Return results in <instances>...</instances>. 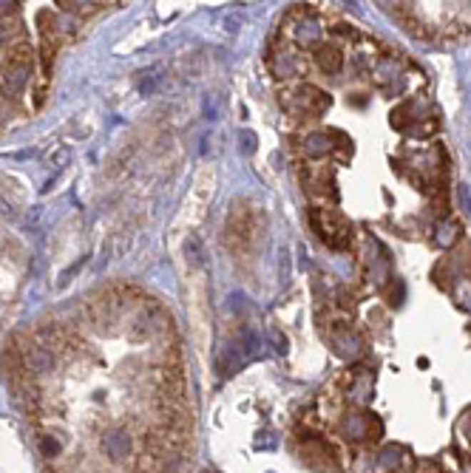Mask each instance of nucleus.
Here are the masks:
<instances>
[{
  "instance_id": "obj_2",
  "label": "nucleus",
  "mask_w": 471,
  "mask_h": 473,
  "mask_svg": "<svg viewBox=\"0 0 471 473\" xmlns=\"http://www.w3.org/2000/svg\"><path fill=\"white\" fill-rule=\"evenodd\" d=\"M310 224L315 227V233L324 238L330 246L344 249L350 244V227L344 224L341 216L327 213V210H310Z\"/></svg>"
},
{
  "instance_id": "obj_4",
  "label": "nucleus",
  "mask_w": 471,
  "mask_h": 473,
  "mask_svg": "<svg viewBox=\"0 0 471 473\" xmlns=\"http://www.w3.org/2000/svg\"><path fill=\"white\" fill-rule=\"evenodd\" d=\"M341 434L347 437V440H353V442H363V440H378L380 437V422L378 420H372L369 414H347L344 420H341Z\"/></svg>"
},
{
  "instance_id": "obj_9",
  "label": "nucleus",
  "mask_w": 471,
  "mask_h": 473,
  "mask_svg": "<svg viewBox=\"0 0 471 473\" xmlns=\"http://www.w3.org/2000/svg\"><path fill=\"white\" fill-rule=\"evenodd\" d=\"M37 442H40V454L46 459H57L63 454V437H57V434H43Z\"/></svg>"
},
{
  "instance_id": "obj_12",
  "label": "nucleus",
  "mask_w": 471,
  "mask_h": 473,
  "mask_svg": "<svg viewBox=\"0 0 471 473\" xmlns=\"http://www.w3.org/2000/svg\"><path fill=\"white\" fill-rule=\"evenodd\" d=\"M460 428H463V437L469 440V445H471V414H469V417H466V422H463Z\"/></svg>"
},
{
  "instance_id": "obj_5",
  "label": "nucleus",
  "mask_w": 471,
  "mask_h": 473,
  "mask_svg": "<svg viewBox=\"0 0 471 473\" xmlns=\"http://www.w3.org/2000/svg\"><path fill=\"white\" fill-rule=\"evenodd\" d=\"M103 454L111 462H125L133 457V437L125 428H111L103 434Z\"/></svg>"
},
{
  "instance_id": "obj_1",
  "label": "nucleus",
  "mask_w": 471,
  "mask_h": 473,
  "mask_svg": "<svg viewBox=\"0 0 471 473\" xmlns=\"http://www.w3.org/2000/svg\"><path fill=\"white\" fill-rule=\"evenodd\" d=\"M31 74V63H29V48H17L3 66H0V94L6 97H17Z\"/></svg>"
},
{
  "instance_id": "obj_13",
  "label": "nucleus",
  "mask_w": 471,
  "mask_h": 473,
  "mask_svg": "<svg viewBox=\"0 0 471 473\" xmlns=\"http://www.w3.org/2000/svg\"><path fill=\"white\" fill-rule=\"evenodd\" d=\"M6 37H9V28H6V20H0V46L6 43Z\"/></svg>"
},
{
  "instance_id": "obj_3",
  "label": "nucleus",
  "mask_w": 471,
  "mask_h": 473,
  "mask_svg": "<svg viewBox=\"0 0 471 473\" xmlns=\"http://www.w3.org/2000/svg\"><path fill=\"white\" fill-rule=\"evenodd\" d=\"M284 108L295 114H321L324 108H330V97L313 85H298L284 94Z\"/></svg>"
},
{
  "instance_id": "obj_10",
  "label": "nucleus",
  "mask_w": 471,
  "mask_h": 473,
  "mask_svg": "<svg viewBox=\"0 0 471 473\" xmlns=\"http://www.w3.org/2000/svg\"><path fill=\"white\" fill-rule=\"evenodd\" d=\"M437 241H440L443 246L455 244V241H457V224H452V222H449V224H443V227L437 230Z\"/></svg>"
},
{
  "instance_id": "obj_6",
  "label": "nucleus",
  "mask_w": 471,
  "mask_h": 473,
  "mask_svg": "<svg viewBox=\"0 0 471 473\" xmlns=\"http://www.w3.org/2000/svg\"><path fill=\"white\" fill-rule=\"evenodd\" d=\"M20 360L29 374H46L54 368V352L46 343H26L20 349Z\"/></svg>"
},
{
  "instance_id": "obj_11",
  "label": "nucleus",
  "mask_w": 471,
  "mask_h": 473,
  "mask_svg": "<svg viewBox=\"0 0 471 473\" xmlns=\"http://www.w3.org/2000/svg\"><path fill=\"white\" fill-rule=\"evenodd\" d=\"M60 6L71 14H91V11H97L100 3H60Z\"/></svg>"
},
{
  "instance_id": "obj_8",
  "label": "nucleus",
  "mask_w": 471,
  "mask_h": 473,
  "mask_svg": "<svg viewBox=\"0 0 471 473\" xmlns=\"http://www.w3.org/2000/svg\"><path fill=\"white\" fill-rule=\"evenodd\" d=\"M270 66H273V71H275L278 77H293V74L301 71V60H298L293 51H275V54L270 57Z\"/></svg>"
},
{
  "instance_id": "obj_7",
  "label": "nucleus",
  "mask_w": 471,
  "mask_h": 473,
  "mask_svg": "<svg viewBox=\"0 0 471 473\" xmlns=\"http://www.w3.org/2000/svg\"><path fill=\"white\" fill-rule=\"evenodd\" d=\"M315 60H318V68L324 74H338L344 68V54L338 48H333V46H321L315 51Z\"/></svg>"
}]
</instances>
